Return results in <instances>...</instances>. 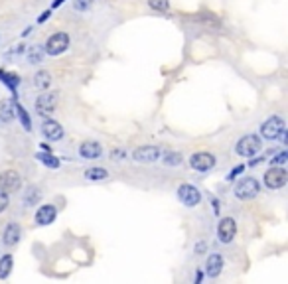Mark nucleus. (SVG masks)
Segmentation results:
<instances>
[{"instance_id":"nucleus-34","label":"nucleus","mask_w":288,"mask_h":284,"mask_svg":"<svg viewBox=\"0 0 288 284\" xmlns=\"http://www.w3.org/2000/svg\"><path fill=\"white\" fill-rule=\"evenodd\" d=\"M49 14H51V8H49V10H46L44 14H42V16H40V18H38V24H44V22H46L47 18H49Z\"/></svg>"},{"instance_id":"nucleus-25","label":"nucleus","mask_w":288,"mask_h":284,"mask_svg":"<svg viewBox=\"0 0 288 284\" xmlns=\"http://www.w3.org/2000/svg\"><path fill=\"white\" fill-rule=\"evenodd\" d=\"M42 60H44V49L40 45H32L28 49V61L32 65H36V63H42Z\"/></svg>"},{"instance_id":"nucleus-24","label":"nucleus","mask_w":288,"mask_h":284,"mask_svg":"<svg viewBox=\"0 0 288 284\" xmlns=\"http://www.w3.org/2000/svg\"><path fill=\"white\" fill-rule=\"evenodd\" d=\"M16 117L22 120V126H24V131H32V120L28 117V113H26V109L20 105V103H16Z\"/></svg>"},{"instance_id":"nucleus-12","label":"nucleus","mask_w":288,"mask_h":284,"mask_svg":"<svg viewBox=\"0 0 288 284\" xmlns=\"http://www.w3.org/2000/svg\"><path fill=\"white\" fill-rule=\"evenodd\" d=\"M56 217H58L56 205H54V203H44V205H40L38 211H36V215H34V223L40 225V227L51 225L54 221H56Z\"/></svg>"},{"instance_id":"nucleus-18","label":"nucleus","mask_w":288,"mask_h":284,"mask_svg":"<svg viewBox=\"0 0 288 284\" xmlns=\"http://www.w3.org/2000/svg\"><path fill=\"white\" fill-rule=\"evenodd\" d=\"M0 81L8 87V89L14 93L16 97V87L22 83V79H20V75L18 73H10V71H6V69H0Z\"/></svg>"},{"instance_id":"nucleus-32","label":"nucleus","mask_w":288,"mask_h":284,"mask_svg":"<svg viewBox=\"0 0 288 284\" xmlns=\"http://www.w3.org/2000/svg\"><path fill=\"white\" fill-rule=\"evenodd\" d=\"M126 158V152L124 150H111V160H124Z\"/></svg>"},{"instance_id":"nucleus-30","label":"nucleus","mask_w":288,"mask_h":284,"mask_svg":"<svg viewBox=\"0 0 288 284\" xmlns=\"http://www.w3.org/2000/svg\"><path fill=\"white\" fill-rule=\"evenodd\" d=\"M8 205H10V194H6L0 188V213H4V211L8 210Z\"/></svg>"},{"instance_id":"nucleus-1","label":"nucleus","mask_w":288,"mask_h":284,"mask_svg":"<svg viewBox=\"0 0 288 284\" xmlns=\"http://www.w3.org/2000/svg\"><path fill=\"white\" fill-rule=\"evenodd\" d=\"M233 194H235L237 199H241V201H249V199H253V197H257L260 194V184H258L257 178H251V176L241 178L235 184Z\"/></svg>"},{"instance_id":"nucleus-37","label":"nucleus","mask_w":288,"mask_h":284,"mask_svg":"<svg viewBox=\"0 0 288 284\" xmlns=\"http://www.w3.org/2000/svg\"><path fill=\"white\" fill-rule=\"evenodd\" d=\"M63 2H65V0H56V2H54V4H51V10H54V8H58V6H61V4H63Z\"/></svg>"},{"instance_id":"nucleus-17","label":"nucleus","mask_w":288,"mask_h":284,"mask_svg":"<svg viewBox=\"0 0 288 284\" xmlns=\"http://www.w3.org/2000/svg\"><path fill=\"white\" fill-rule=\"evenodd\" d=\"M16 119V97L12 99H2L0 101V120L10 122Z\"/></svg>"},{"instance_id":"nucleus-27","label":"nucleus","mask_w":288,"mask_h":284,"mask_svg":"<svg viewBox=\"0 0 288 284\" xmlns=\"http://www.w3.org/2000/svg\"><path fill=\"white\" fill-rule=\"evenodd\" d=\"M148 6L156 12H168L170 10V0H148Z\"/></svg>"},{"instance_id":"nucleus-9","label":"nucleus","mask_w":288,"mask_h":284,"mask_svg":"<svg viewBox=\"0 0 288 284\" xmlns=\"http://www.w3.org/2000/svg\"><path fill=\"white\" fill-rule=\"evenodd\" d=\"M0 188L6 192V194H16L22 190V178L16 170H6L0 174Z\"/></svg>"},{"instance_id":"nucleus-19","label":"nucleus","mask_w":288,"mask_h":284,"mask_svg":"<svg viewBox=\"0 0 288 284\" xmlns=\"http://www.w3.org/2000/svg\"><path fill=\"white\" fill-rule=\"evenodd\" d=\"M40 199H42V192H40V188H36V186H30L28 190H24V195H22L24 208H32V205H36V203H38Z\"/></svg>"},{"instance_id":"nucleus-13","label":"nucleus","mask_w":288,"mask_h":284,"mask_svg":"<svg viewBox=\"0 0 288 284\" xmlns=\"http://www.w3.org/2000/svg\"><path fill=\"white\" fill-rule=\"evenodd\" d=\"M42 135H44V138L49 140V142H56V140H61V138H63L65 131H63V126H61L58 120L46 119L42 122Z\"/></svg>"},{"instance_id":"nucleus-16","label":"nucleus","mask_w":288,"mask_h":284,"mask_svg":"<svg viewBox=\"0 0 288 284\" xmlns=\"http://www.w3.org/2000/svg\"><path fill=\"white\" fill-rule=\"evenodd\" d=\"M221 270H223V256L219 253L210 254L207 261H205V274L210 278H215V276L221 274Z\"/></svg>"},{"instance_id":"nucleus-28","label":"nucleus","mask_w":288,"mask_h":284,"mask_svg":"<svg viewBox=\"0 0 288 284\" xmlns=\"http://www.w3.org/2000/svg\"><path fill=\"white\" fill-rule=\"evenodd\" d=\"M286 160H288V152L286 150H280L278 154H274V158L271 160V166H284Z\"/></svg>"},{"instance_id":"nucleus-8","label":"nucleus","mask_w":288,"mask_h":284,"mask_svg":"<svg viewBox=\"0 0 288 284\" xmlns=\"http://www.w3.org/2000/svg\"><path fill=\"white\" fill-rule=\"evenodd\" d=\"M162 156V150L158 146H138L133 152V160L140 162V164H152V162H158Z\"/></svg>"},{"instance_id":"nucleus-11","label":"nucleus","mask_w":288,"mask_h":284,"mask_svg":"<svg viewBox=\"0 0 288 284\" xmlns=\"http://www.w3.org/2000/svg\"><path fill=\"white\" fill-rule=\"evenodd\" d=\"M235 235H237V221L233 219V217H223L219 225H217V237L221 243H231V241L235 239Z\"/></svg>"},{"instance_id":"nucleus-35","label":"nucleus","mask_w":288,"mask_h":284,"mask_svg":"<svg viewBox=\"0 0 288 284\" xmlns=\"http://www.w3.org/2000/svg\"><path fill=\"white\" fill-rule=\"evenodd\" d=\"M212 203H213V211H215V213H219V201H217L215 197H212Z\"/></svg>"},{"instance_id":"nucleus-4","label":"nucleus","mask_w":288,"mask_h":284,"mask_svg":"<svg viewBox=\"0 0 288 284\" xmlns=\"http://www.w3.org/2000/svg\"><path fill=\"white\" fill-rule=\"evenodd\" d=\"M288 182V174L282 166H271L265 172V186L269 190H282Z\"/></svg>"},{"instance_id":"nucleus-2","label":"nucleus","mask_w":288,"mask_h":284,"mask_svg":"<svg viewBox=\"0 0 288 284\" xmlns=\"http://www.w3.org/2000/svg\"><path fill=\"white\" fill-rule=\"evenodd\" d=\"M263 148V142H260V136L257 135H245L237 140V146L235 152L241 156V158H251L255 156L258 150Z\"/></svg>"},{"instance_id":"nucleus-26","label":"nucleus","mask_w":288,"mask_h":284,"mask_svg":"<svg viewBox=\"0 0 288 284\" xmlns=\"http://www.w3.org/2000/svg\"><path fill=\"white\" fill-rule=\"evenodd\" d=\"M160 158H162V156H160ZM162 162L166 166H180L184 162V158L180 152H166L164 158H162Z\"/></svg>"},{"instance_id":"nucleus-23","label":"nucleus","mask_w":288,"mask_h":284,"mask_svg":"<svg viewBox=\"0 0 288 284\" xmlns=\"http://www.w3.org/2000/svg\"><path fill=\"white\" fill-rule=\"evenodd\" d=\"M36 160L42 162L44 166H47V168H54V170L60 168V158L54 156L51 152H38V154H36Z\"/></svg>"},{"instance_id":"nucleus-36","label":"nucleus","mask_w":288,"mask_h":284,"mask_svg":"<svg viewBox=\"0 0 288 284\" xmlns=\"http://www.w3.org/2000/svg\"><path fill=\"white\" fill-rule=\"evenodd\" d=\"M196 251H197V253H199V254H201V253H203V251H205V245H203V243H197Z\"/></svg>"},{"instance_id":"nucleus-3","label":"nucleus","mask_w":288,"mask_h":284,"mask_svg":"<svg viewBox=\"0 0 288 284\" xmlns=\"http://www.w3.org/2000/svg\"><path fill=\"white\" fill-rule=\"evenodd\" d=\"M47 56H61L63 51H67V47H69V36H67V32H56V34H51L49 38L46 40V45H44Z\"/></svg>"},{"instance_id":"nucleus-5","label":"nucleus","mask_w":288,"mask_h":284,"mask_svg":"<svg viewBox=\"0 0 288 284\" xmlns=\"http://www.w3.org/2000/svg\"><path fill=\"white\" fill-rule=\"evenodd\" d=\"M176 195H178L180 203L186 205V208H196L197 203L201 201V192L197 190L194 184H182V186H178Z\"/></svg>"},{"instance_id":"nucleus-14","label":"nucleus","mask_w":288,"mask_h":284,"mask_svg":"<svg viewBox=\"0 0 288 284\" xmlns=\"http://www.w3.org/2000/svg\"><path fill=\"white\" fill-rule=\"evenodd\" d=\"M79 156L83 160H99L103 156V146L95 140H85L79 144Z\"/></svg>"},{"instance_id":"nucleus-20","label":"nucleus","mask_w":288,"mask_h":284,"mask_svg":"<svg viewBox=\"0 0 288 284\" xmlns=\"http://www.w3.org/2000/svg\"><path fill=\"white\" fill-rule=\"evenodd\" d=\"M34 85H36L38 89L47 91L49 87H51V73L46 71V69L36 71V75H34Z\"/></svg>"},{"instance_id":"nucleus-22","label":"nucleus","mask_w":288,"mask_h":284,"mask_svg":"<svg viewBox=\"0 0 288 284\" xmlns=\"http://www.w3.org/2000/svg\"><path fill=\"white\" fill-rule=\"evenodd\" d=\"M83 178L89 182H103L109 178V170L107 168H87L83 172Z\"/></svg>"},{"instance_id":"nucleus-33","label":"nucleus","mask_w":288,"mask_h":284,"mask_svg":"<svg viewBox=\"0 0 288 284\" xmlns=\"http://www.w3.org/2000/svg\"><path fill=\"white\" fill-rule=\"evenodd\" d=\"M24 51H26V45L18 44V45H14V49H10L6 56H12V54H24Z\"/></svg>"},{"instance_id":"nucleus-15","label":"nucleus","mask_w":288,"mask_h":284,"mask_svg":"<svg viewBox=\"0 0 288 284\" xmlns=\"http://www.w3.org/2000/svg\"><path fill=\"white\" fill-rule=\"evenodd\" d=\"M22 239V227L16 223V221H10V223L4 227V235H2V243L6 247H16Z\"/></svg>"},{"instance_id":"nucleus-6","label":"nucleus","mask_w":288,"mask_h":284,"mask_svg":"<svg viewBox=\"0 0 288 284\" xmlns=\"http://www.w3.org/2000/svg\"><path fill=\"white\" fill-rule=\"evenodd\" d=\"M284 131V120L280 119L278 115H273L260 124V136L265 140H276L278 136L282 135Z\"/></svg>"},{"instance_id":"nucleus-31","label":"nucleus","mask_w":288,"mask_h":284,"mask_svg":"<svg viewBox=\"0 0 288 284\" xmlns=\"http://www.w3.org/2000/svg\"><path fill=\"white\" fill-rule=\"evenodd\" d=\"M243 172H245V164L235 166V168L231 170V174H229V176H227V179H229V182H231V179H235V178H237V176H239V174H243Z\"/></svg>"},{"instance_id":"nucleus-29","label":"nucleus","mask_w":288,"mask_h":284,"mask_svg":"<svg viewBox=\"0 0 288 284\" xmlns=\"http://www.w3.org/2000/svg\"><path fill=\"white\" fill-rule=\"evenodd\" d=\"M93 4V0H73V8H75L77 12H85V10H89Z\"/></svg>"},{"instance_id":"nucleus-21","label":"nucleus","mask_w":288,"mask_h":284,"mask_svg":"<svg viewBox=\"0 0 288 284\" xmlns=\"http://www.w3.org/2000/svg\"><path fill=\"white\" fill-rule=\"evenodd\" d=\"M14 269V259L12 254H2L0 256V280H6Z\"/></svg>"},{"instance_id":"nucleus-10","label":"nucleus","mask_w":288,"mask_h":284,"mask_svg":"<svg viewBox=\"0 0 288 284\" xmlns=\"http://www.w3.org/2000/svg\"><path fill=\"white\" fill-rule=\"evenodd\" d=\"M215 156L212 152H196L190 156V166L197 170V172H210L212 168H215Z\"/></svg>"},{"instance_id":"nucleus-7","label":"nucleus","mask_w":288,"mask_h":284,"mask_svg":"<svg viewBox=\"0 0 288 284\" xmlns=\"http://www.w3.org/2000/svg\"><path fill=\"white\" fill-rule=\"evenodd\" d=\"M56 107H58V93H44V95H40L38 99H36V103H34V109H36V115H40V117H51V113L56 111Z\"/></svg>"}]
</instances>
